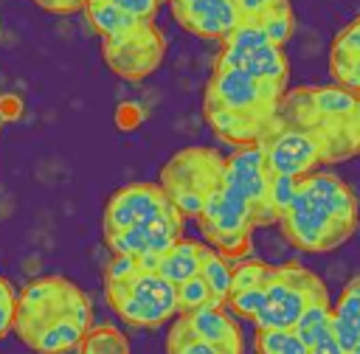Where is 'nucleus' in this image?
Listing matches in <instances>:
<instances>
[{
  "instance_id": "nucleus-18",
  "label": "nucleus",
  "mask_w": 360,
  "mask_h": 354,
  "mask_svg": "<svg viewBox=\"0 0 360 354\" xmlns=\"http://www.w3.org/2000/svg\"><path fill=\"white\" fill-rule=\"evenodd\" d=\"M82 11L87 14V22L93 25V31H96L101 39H112V37H118V34L135 28L138 22H143V20L129 17L127 11H121L118 6H112V3H107V0H87Z\"/></svg>"
},
{
  "instance_id": "nucleus-35",
  "label": "nucleus",
  "mask_w": 360,
  "mask_h": 354,
  "mask_svg": "<svg viewBox=\"0 0 360 354\" xmlns=\"http://www.w3.org/2000/svg\"><path fill=\"white\" fill-rule=\"evenodd\" d=\"M25 112V101L17 93H3L0 96V124L6 121H20Z\"/></svg>"
},
{
  "instance_id": "nucleus-19",
  "label": "nucleus",
  "mask_w": 360,
  "mask_h": 354,
  "mask_svg": "<svg viewBox=\"0 0 360 354\" xmlns=\"http://www.w3.org/2000/svg\"><path fill=\"white\" fill-rule=\"evenodd\" d=\"M76 354H132L129 351V337L112 326V323H101V326H90L79 346H76Z\"/></svg>"
},
{
  "instance_id": "nucleus-11",
  "label": "nucleus",
  "mask_w": 360,
  "mask_h": 354,
  "mask_svg": "<svg viewBox=\"0 0 360 354\" xmlns=\"http://www.w3.org/2000/svg\"><path fill=\"white\" fill-rule=\"evenodd\" d=\"M180 236H183V216L172 205L158 219H149L115 233H104V244L112 256L138 258V256H163Z\"/></svg>"
},
{
  "instance_id": "nucleus-21",
  "label": "nucleus",
  "mask_w": 360,
  "mask_h": 354,
  "mask_svg": "<svg viewBox=\"0 0 360 354\" xmlns=\"http://www.w3.org/2000/svg\"><path fill=\"white\" fill-rule=\"evenodd\" d=\"M329 323H332V306H329V298L326 295H318L312 301H307V306L301 309L292 332L307 343L312 346L318 337L329 334Z\"/></svg>"
},
{
  "instance_id": "nucleus-33",
  "label": "nucleus",
  "mask_w": 360,
  "mask_h": 354,
  "mask_svg": "<svg viewBox=\"0 0 360 354\" xmlns=\"http://www.w3.org/2000/svg\"><path fill=\"white\" fill-rule=\"evenodd\" d=\"M278 3H284V0H233L236 14H239L242 22H256L262 14H267V11L276 8Z\"/></svg>"
},
{
  "instance_id": "nucleus-14",
  "label": "nucleus",
  "mask_w": 360,
  "mask_h": 354,
  "mask_svg": "<svg viewBox=\"0 0 360 354\" xmlns=\"http://www.w3.org/2000/svg\"><path fill=\"white\" fill-rule=\"evenodd\" d=\"M214 67L242 70L259 81H270L278 87H287V79H290V62H287L284 48L278 45H262V48H225L222 45Z\"/></svg>"
},
{
  "instance_id": "nucleus-24",
  "label": "nucleus",
  "mask_w": 360,
  "mask_h": 354,
  "mask_svg": "<svg viewBox=\"0 0 360 354\" xmlns=\"http://www.w3.org/2000/svg\"><path fill=\"white\" fill-rule=\"evenodd\" d=\"M256 22H259V25H262V31L267 34L270 45L284 48V45H287V39H290V37H292V31H295V14H292L290 0L278 3L276 8H270V11H267V14H262Z\"/></svg>"
},
{
  "instance_id": "nucleus-34",
  "label": "nucleus",
  "mask_w": 360,
  "mask_h": 354,
  "mask_svg": "<svg viewBox=\"0 0 360 354\" xmlns=\"http://www.w3.org/2000/svg\"><path fill=\"white\" fill-rule=\"evenodd\" d=\"M143 115H146V110H143L141 104L124 101V104H118V110H115V124H118V129H135V126L143 124Z\"/></svg>"
},
{
  "instance_id": "nucleus-12",
  "label": "nucleus",
  "mask_w": 360,
  "mask_h": 354,
  "mask_svg": "<svg viewBox=\"0 0 360 354\" xmlns=\"http://www.w3.org/2000/svg\"><path fill=\"white\" fill-rule=\"evenodd\" d=\"M174 22L202 39H225L239 22L233 0H169Z\"/></svg>"
},
{
  "instance_id": "nucleus-5",
  "label": "nucleus",
  "mask_w": 360,
  "mask_h": 354,
  "mask_svg": "<svg viewBox=\"0 0 360 354\" xmlns=\"http://www.w3.org/2000/svg\"><path fill=\"white\" fill-rule=\"evenodd\" d=\"M197 222H200L202 236L211 242V247L217 253H222L228 261L250 256L253 228H259V211L225 180L205 199Z\"/></svg>"
},
{
  "instance_id": "nucleus-8",
  "label": "nucleus",
  "mask_w": 360,
  "mask_h": 354,
  "mask_svg": "<svg viewBox=\"0 0 360 354\" xmlns=\"http://www.w3.org/2000/svg\"><path fill=\"white\" fill-rule=\"evenodd\" d=\"M101 56L115 76L141 81L160 67L166 56V37L155 22H138L112 39H101Z\"/></svg>"
},
{
  "instance_id": "nucleus-38",
  "label": "nucleus",
  "mask_w": 360,
  "mask_h": 354,
  "mask_svg": "<svg viewBox=\"0 0 360 354\" xmlns=\"http://www.w3.org/2000/svg\"><path fill=\"white\" fill-rule=\"evenodd\" d=\"M34 3L42 6L45 11H53V14H70V11L84 8L87 0H34Z\"/></svg>"
},
{
  "instance_id": "nucleus-41",
  "label": "nucleus",
  "mask_w": 360,
  "mask_h": 354,
  "mask_svg": "<svg viewBox=\"0 0 360 354\" xmlns=\"http://www.w3.org/2000/svg\"><path fill=\"white\" fill-rule=\"evenodd\" d=\"M309 354H343V348L332 340V334H323L309 346Z\"/></svg>"
},
{
  "instance_id": "nucleus-2",
  "label": "nucleus",
  "mask_w": 360,
  "mask_h": 354,
  "mask_svg": "<svg viewBox=\"0 0 360 354\" xmlns=\"http://www.w3.org/2000/svg\"><path fill=\"white\" fill-rule=\"evenodd\" d=\"M62 323H82L93 326V303L90 298L65 275H42L25 284L17 295L14 306V332L17 337L31 346L45 329Z\"/></svg>"
},
{
  "instance_id": "nucleus-44",
  "label": "nucleus",
  "mask_w": 360,
  "mask_h": 354,
  "mask_svg": "<svg viewBox=\"0 0 360 354\" xmlns=\"http://www.w3.org/2000/svg\"><path fill=\"white\" fill-rule=\"evenodd\" d=\"M352 25H354V28L360 31V17H354V20H352Z\"/></svg>"
},
{
  "instance_id": "nucleus-1",
  "label": "nucleus",
  "mask_w": 360,
  "mask_h": 354,
  "mask_svg": "<svg viewBox=\"0 0 360 354\" xmlns=\"http://www.w3.org/2000/svg\"><path fill=\"white\" fill-rule=\"evenodd\" d=\"M357 197L338 174L309 171L298 180L295 197L278 216L281 233L304 253H332L357 228Z\"/></svg>"
},
{
  "instance_id": "nucleus-29",
  "label": "nucleus",
  "mask_w": 360,
  "mask_h": 354,
  "mask_svg": "<svg viewBox=\"0 0 360 354\" xmlns=\"http://www.w3.org/2000/svg\"><path fill=\"white\" fill-rule=\"evenodd\" d=\"M205 303H214V301H211V292H208V287H205V281L200 275L177 284V315L191 312V309H200Z\"/></svg>"
},
{
  "instance_id": "nucleus-43",
  "label": "nucleus",
  "mask_w": 360,
  "mask_h": 354,
  "mask_svg": "<svg viewBox=\"0 0 360 354\" xmlns=\"http://www.w3.org/2000/svg\"><path fill=\"white\" fill-rule=\"evenodd\" d=\"M343 292H349V295H357V298H360V275H354V278L343 287Z\"/></svg>"
},
{
  "instance_id": "nucleus-47",
  "label": "nucleus",
  "mask_w": 360,
  "mask_h": 354,
  "mask_svg": "<svg viewBox=\"0 0 360 354\" xmlns=\"http://www.w3.org/2000/svg\"><path fill=\"white\" fill-rule=\"evenodd\" d=\"M160 3H169V0H160Z\"/></svg>"
},
{
  "instance_id": "nucleus-6",
  "label": "nucleus",
  "mask_w": 360,
  "mask_h": 354,
  "mask_svg": "<svg viewBox=\"0 0 360 354\" xmlns=\"http://www.w3.org/2000/svg\"><path fill=\"white\" fill-rule=\"evenodd\" d=\"M264 306L253 317L256 329H292L307 301L326 295V287L312 270L290 261L276 267L273 278L264 287Z\"/></svg>"
},
{
  "instance_id": "nucleus-3",
  "label": "nucleus",
  "mask_w": 360,
  "mask_h": 354,
  "mask_svg": "<svg viewBox=\"0 0 360 354\" xmlns=\"http://www.w3.org/2000/svg\"><path fill=\"white\" fill-rule=\"evenodd\" d=\"M225 180V157L211 146H188L180 149L163 169L158 185L166 191L169 202L177 214L200 216L205 199L222 185Z\"/></svg>"
},
{
  "instance_id": "nucleus-26",
  "label": "nucleus",
  "mask_w": 360,
  "mask_h": 354,
  "mask_svg": "<svg viewBox=\"0 0 360 354\" xmlns=\"http://www.w3.org/2000/svg\"><path fill=\"white\" fill-rule=\"evenodd\" d=\"M329 70L335 84L360 93V56H343V53H332L329 51Z\"/></svg>"
},
{
  "instance_id": "nucleus-22",
  "label": "nucleus",
  "mask_w": 360,
  "mask_h": 354,
  "mask_svg": "<svg viewBox=\"0 0 360 354\" xmlns=\"http://www.w3.org/2000/svg\"><path fill=\"white\" fill-rule=\"evenodd\" d=\"M256 354H309V346L292 329H256Z\"/></svg>"
},
{
  "instance_id": "nucleus-17",
  "label": "nucleus",
  "mask_w": 360,
  "mask_h": 354,
  "mask_svg": "<svg viewBox=\"0 0 360 354\" xmlns=\"http://www.w3.org/2000/svg\"><path fill=\"white\" fill-rule=\"evenodd\" d=\"M205 250H208L205 244L180 236V239H177V242L158 258V273H160L166 281H172V284L177 287V284H183V281L200 275Z\"/></svg>"
},
{
  "instance_id": "nucleus-46",
  "label": "nucleus",
  "mask_w": 360,
  "mask_h": 354,
  "mask_svg": "<svg viewBox=\"0 0 360 354\" xmlns=\"http://www.w3.org/2000/svg\"><path fill=\"white\" fill-rule=\"evenodd\" d=\"M357 332H360V317H357Z\"/></svg>"
},
{
  "instance_id": "nucleus-39",
  "label": "nucleus",
  "mask_w": 360,
  "mask_h": 354,
  "mask_svg": "<svg viewBox=\"0 0 360 354\" xmlns=\"http://www.w3.org/2000/svg\"><path fill=\"white\" fill-rule=\"evenodd\" d=\"M346 135H349L352 152H360V93H357V101H354V112L346 121Z\"/></svg>"
},
{
  "instance_id": "nucleus-27",
  "label": "nucleus",
  "mask_w": 360,
  "mask_h": 354,
  "mask_svg": "<svg viewBox=\"0 0 360 354\" xmlns=\"http://www.w3.org/2000/svg\"><path fill=\"white\" fill-rule=\"evenodd\" d=\"M273 273H276V267L262 264V261H248V264H239V267H233L231 292L250 289V287H267V281L273 278Z\"/></svg>"
},
{
  "instance_id": "nucleus-31",
  "label": "nucleus",
  "mask_w": 360,
  "mask_h": 354,
  "mask_svg": "<svg viewBox=\"0 0 360 354\" xmlns=\"http://www.w3.org/2000/svg\"><path fill=\"white\" fill-rule=\"evenodd\" d=\"M329 334H332V340H335V343L343 348V354H346V351H352L354 346H360V332H357V323H352V320H346V317H338L335 312H332Z\"/></svg>"
},
{
  "instance_id": "nucleus-9",
  "label": "nucleus",
  "mask_w": 360,
  "mask_h": 354,
  "mask_svg": "<svg viewBox=\"0 0 360 354\" xmlns=\"http://www.w3.org/2000/svg\"><path fill=\"white\" fill-rule=\"evenodd\" d=\"M259 146L264 152V163H267L270 174L304 177V174L315 171L318 163L332 160L323 138H318L315 132H309L304 126H292V124L276 126V121H273L270 129L262 135Z\"/></svg>"
},
{
  "instance_id": "nucleus-4",
  "label": "nucleus",
  "mask_w": 360,
  "mask_h": 354,
  "mask_svg": "<svg viewBox=\"0 0 360 354\" xmlns=\"http://www.w3.org/2000/svg\"><path fill=\"white\" fill-rule=\"evenodd\" d=\"M107 303L135 329H158L177 315V287L158 270L135 267L121 281H104Z\"/></svg>"
},
{
  "instance_id": "nucleus-32",
  "label": "nucleus",
  "mask_w": 360,
  "mask_h": 354,
  "mask_svg": "<svg viewBox=\"0 0 360 354\" xmlns=\"http://www.w3.org/2000/svg\"><path fill=\"white\" fill-rule=\"evenodd\" d=\"M107 3L118 6L121 11H127L129 17L143 20V22H152L158 8H160V0H107Z\"/></svg>"
},
{
  "instance_id": "nucleus-16",
  "label": "nucleus",
  "mask_w": 360,
  "mask_h": 354,
  "mask_svg": "<svg viewBox=\"0 0 360 354\" xmlns=\"http://www.w3.org/2000/svg\"><path fill=\"white\" fill-rule=\"evenodd\" d=\"M202 110H205V121L217 132V138L228 140L233 149L259 143L262 135L270 129L267 121H259V118H250V115H239V112L217 107V104H202Z\"/></svg>"
},
{
  "instance_id": "nucleus-23",
  "label": "nucleus",
  "mask_w": 360,
  "mask_h": 354,
  "mask_svg": "<svg viewBox=\"0 0 360 354\" xmlns=\"http://www.w3.org/2000/svg\"><path fill=\"white\" fill-rule=\"evenodd\" d=\"M166 354H228V351H222L219 346H211L205 340H197L191 334V329L186 326V317L174 315L169 337H166Z\"/></svg>"
},
{
  "instance_id": "nucleus-30",
  "label": "nucleus",
  "mask_w": 360,
  "mask_h": 354,
  "mask_svg": "<svg viewBox=\"0 0 360 354\" xmlns=\"http://www.w3.org/2000/svg\"><path fill=\"white\" fill-rule=\"evenodd\" d=\"M222 45L225 48H262V45H270V39L259 22H242L239 20L231 28V34L222 39Z\"/></svg>"
},
{
  "instance_id": "nucleus-28",
  "label": "nucleus",
  "mask_w": 360,
  "mask_h": 354,
  "mask_svg": "<svg viewBox=\"0 0 360 354\" xmlns=\"http://www.w3.org/2000/svg\"><path fill=\"white\" fill-rule=\"evenodd\" d=\"M264 298H267V295H264V287H250V289L231 292L228 301H225V306H228L236 317H248V320H253V317L262 312Z\"/></svg>"
},
{
  "instance_id": "nucleus-40",
  "label": "nucleus",
  "mask_w": 360,
  "mask_h": 354,
  "mask_svg": "<svg viewBox=\"0 0 360 354\" xmlns=\"http://www.w3.org/2000/svg\"><path fill=\"white\" fill-rule=\"evenodd\" d=\"M14 306H17V298L0 303V340L14 329Z\"/></svg>"
},
{
  "instance_id": "nucleus-42",
  "label": "nucleus",
  "mask_w": 360,
  "mask_h": 354,
  "mask_svg": "<svg viewBox=\"0 0 360 354\" xmlns=\"http://www.w3.org/2000/svg\"><path fill=\"white\" fill-rule=\"evenodd\" d=\"M17 298V292H14V287L0 275V303H6V301H14Z\"/></svg>"
},
{
  "instance_id": "nucleus-10",
  "label": "nucleus",
  "mask_w": 360,
  "mask_h": 354,
  "mask_svg": "<svg viewBox=\"0 0 360 354\" xmlns=\"http://www.w3.org/2000/svg\"><path fill=\"white\" fill-rule=\"evenodd\" d=\"M169 208L172 202L158 183H129L107 199L104 214H101V230L115 233V230L158 219Z\"/></svg>"
},
{
  "instance_id": "nucleus-37",
  "label": "nucleus",
  "mask_w": 360,
  "mask_h": 354,
  "mask_svg": "<svg viewBox=\"0 0 360 354\" xmlns=\"http://www.w3.org/2000/svg\"><path fill=\"white\" fill-rule=\"evenodd\" d=\"M332 312H335L338 317H346V320L357 323V317H360V298H357V295H349V292H340V298H338V303L332 306Z\"/></svg>"
},
{
  "instance_id": "nucleus-20",
  "label": "nucleus",
  "mask_w": 360,
  "mask_h": 354,
  "mask_svg": "<svg viewBox=\"0 0 360 354\" xmlns=\"http://www.w3.org/2000/svg\"><path fill=\"white\" fill-rule=\"evenodd\" d=\"M200 278L205 281L208 292H211V301L225 306L228 295H231V281H233V267L231 261L217 253L214 247L205 250V258H202V267H200Z\"/></svg>"
},
{
  "instance_id": "nucleus-25",
  "label": "nucleus",
  "mask_w": 360,
  "mask_h": 354,
  "mask_svg": "<svg viewBox=\"0 0 360 354\" xmlns=\"http://www.w3.org/2000/svg\"><path fill=\"white\" fill-rule=\"evenodd\" d=\"M301 177H290V174H273L270 185H267V199H264V225L278 222V216L287 211L290 199L295 197Z\"/></svg>"
},
{
  "instance_id": "nucleus-45",
  "label": "nucleus",
  "mask_w": 360,
  "mask_h": 354,
  "mask_svg": "<svg viewBox=\"0 0 360 354\" xmlns=\"http://www.w3.org/2000/svg\"><path fill=\"white\" fill-rule=\"evenodd\" d=\"M346 354H360V346H354L352 351H346Z\"/></svg>"
},
{
  "instance_id": "nucleus-13",
  "label": "nucleus",
  "mask_w": 360,
  "mask_h": 354,
  "mask_svg": "<svg viewBox=\"0 0 360 354\" xmlns=\"http://www.w3.org/2000/svg\"><path fill=\"white\" fill-rule=\"evenodd\" d=\"M270 169L264 163V152L259 143L236 146L231 157H225V183L236 188L250 205L259 211V225H264V199L270 185Z\"/></svg>"
},
{
  "instance_id": "nucleus-15",
  "label": "nucleus",
  "mask_w": 360,
  "mask_h": 354,
  "mask_svg": "<svg viewBox=\"0 0 360 354\" xmlns=\"http://www.w3.org/2000/svg\"><path fill=\"white\" fill-rule=\"evenodd\" d=\"M186 326L191 329V334L197 340H205L211 346H219L228 354H245V340H242V329L239 323L225 312V306L219 303H205L200 309L183 312Z\"/></svg>"
},
{
  "instance_id": "nucleus-36",
  "label": "nucleus",
  "mask_w": 360,
  "mask_h": 354,
  "mask_svg": "<svg viewBox=\"0 0 360 354\" xmlns=\"http://www.w3.org/2000/svg\"><path fill=\"white\" fill-rule=\"evenodd\" d=\"M135 267H138V261H135L132 256H112L110 264H107V275H104V281H121V278H127Z\"/></svg>"
},
{
  "instance_id": "nucleus-7",
  "label": "nucleus",
  "mask_w": 360,
  "mask_h": 354,
  "mask_svg": "<svg viewBox=\"0 0 360 354\" xmlns=\"http://www.w3.org/2000/svg\"><path fill=\"white\" fill-rule=\"evenodd\" d=\"M281 96H284V87H278V84L259 81L242 70L214 67L202 104H217V107L233 110L239 115H250V118L273 124Z\"/></svg>"
}]
</instances>
